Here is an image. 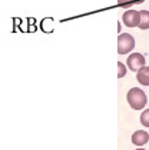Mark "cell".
I'll return each mask as SVG.
<instances>
[{
    "mask_svg": "<svg viewBox=\"0 0 149 150\" xmlns=\"http://www.w3.org/2000/svg\"><path fill=\"white\" fill-rule=\"evenodd\" d=\"M138 27L142 29V30L149 29V12L148 10H142L140 12V23H139Z\"/></svg>",
    "mask_w": 149,
    "mask_h": 150,
    "instance_id": "52a82bcc",
    "label": "cell"
},
{
    "mask_svg": "<svg viewBox=\"0 0 149 150\" xmlns=\"http://www.w3.org/2000/svg\"><path fill=\"white\" fill-rule=\"evenodd\" d=\"M136 79L142 86H149V67L148 66H143V67H140V69L138 70Z\"/></svg>",
    "mask_w": 149,
    "mask_h": 150,
    "instance_id": "8992f818",
    "label": "cell"
},
{
    "mask_svg": "<svg viewBox=\"0 0 149 150\" xmlns=\"http://www.w3.org/2000/svg\"><path fill=\"white\" fill-rule=\"evenodd\" d=\"M140 123L145 127H149V109H146L140 116Z\"/></svg>",
    "mask_w": 149,
    "mask_h": 150,
    "instance_id": "ba28073f",
    "label": "cell"
},
{
    "mask_svg": "<svg viewBox=\"0 0 149 150\" xmlns=\"http://www.w3.org/2000/svg\"><path fill=\"white\" fill-rule=\"evenodd\" d=\"M118 4L120 7H129L132 4H138V0H118Z\"/></svg>",
    "mask_w": 149,
    "mask_h": 150,
    "instance_id": "9c48e42d",
    "label": "cell"
},
{
    "mask_svg": "<svg viewBox=\"0 0 149 150\" xmlns=\"http://www.w3.org/2000/svg\"><path fill=\"white\" fill-rule=\"evenodd\" d=\"M126 74V67H125V64L123 63H118V77H123Z\"/></svg>",
    "mask_w": 149,
    "mask_h": 150,
    "instance_id": "30bf717a",
    "label": "cell"
},
{
    "mask_svg": "<svg viewBox=\"0 0 149 150\" xmlns=\"http://www.w3.org/2000/svg\"><path fill=\"white\" fill-rule=\"evenodd\" d=\"M128 103L130 104V107L133 110H140V109H143L146 106L148 97L139 87H132L128 92Z\"/></svg>",
    "mask_w": 149,
    "mask_h": 150,
    "instance_id": "6da1fadb",
    "label": "cell"
},
{
    "mask_svg": "<svg viewBox=\"0 0 149 150\" xmlns=\"http://www.w3.org/2000/svg\"><path fill=\"white\" fill-rule=\"evenodd\" d=\"M126 63H128V67L132 70V71H138L140 67L145 66V57L140 53H132L128 57Z\"/></svg>",
    "mask_w": 149,
    "mask_h": 150,
    "instance_id": "3957f363",
    "label": "cell"
},
{
    "mask_svg": "<svg viewBox=\"0 0 149 150\" xmlns=\"http://www.w3.org/2000/svg\"><path fill=\"white\" fill-rule=\"evenodd\" d=\"M123 23L128 27H138L140 23V12L138 10H128L123 13Z\"/></svg>",
    "mask_w": 149,
    "mask_h": 150,
    "instance_id": "277c9868",
    "label": "cell"
},
{
    "mask_svg": "<svg viewBox=\"0 0 149 150\" xmlns=\"http://www.w3.org/2000/svg\"><path fill=\"white\" fill-rule=\"evenodd\" d=\"M149 140V134L143 130H138L132 134V143L135 146H145Z\"/></svg>",
    "mask_w": 149,
    "mask_h": 150,
    "instance_id": "5b68a950",
    "label": "cell"
},
{
    "mask_svg": "<svg viewBox=\"0 0 149 150\" xmlns=\"http://www.w3.org/2000/svg\"><path fill=\"white\" fill-rule=\"evenodd\" d=\"M142 1H143V0H138V4H139V3H142Z\"/></svg>",
    "mask_w": 149,
    "mask_h": 150,
    "instance_id": "8fae6325",
    "label": "cell"
},
{
    "mask_svg": "<svg viewBox=\"0 0 149 150\" xmlns=\"http://www.w3.org/2000/svg\"><path fill=\"white\" fill-rule=\"evenodd\" d=\"M135 47V39L129 33H122L118 39V53L119 54H126Z\"/></svg>",
    "mask_w": 149,
    "mask_h": 150,
    "instance_id": "7a4b0ae2",
    "label": "cell"
}]
</instances>
